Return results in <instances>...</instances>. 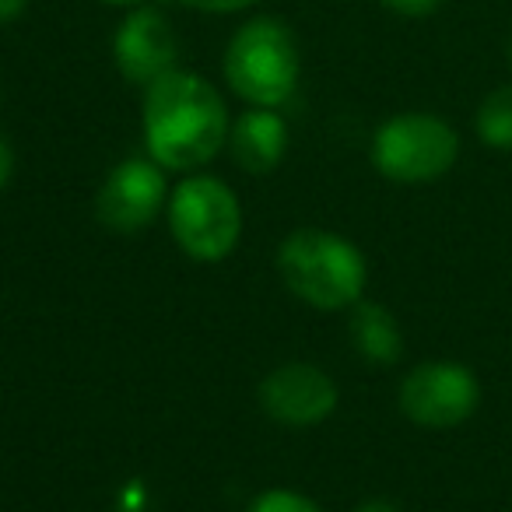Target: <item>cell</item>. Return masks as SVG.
<instances>
[{
    "mask_svg": "<svg viewBox=\"0 0 512 512\" xmlns=\"http://www.w3.org/2000/svg\"><path fill=\"white\" fill-rule=\"evenodd\" d=\"M228 109L207 78L169 71L144 88V144L151 162L172 172L207 165L228 141Z\"/></svg>",
    "mask_w": 512,
    "mask_h": 512,
    "instance_id": "6da1fadb",
    "label": "cell"
},
{
    "mask_svg": "<svg viewBox=\"0 0 512 512\" xmlns=\"http://www.w3.org/2000/svg\"><path fill=\"white\" fill-rule=\"evenodd\" d=\"M225 81L242 102L278 109L299 88V43L281 18H249L235 29L225 50Z\"/></svg>",
    "mask_w": 512,
    "mask_h": 512,
    "instance_id": "7a4b0ae2",
    "label": "cell"
},
{
    "mask_svg": "<svg viewBox=\"0 0 512 512\" xmlns=\"http://www.w3.org/2000/svg\"><path fill=\"white\" fill-rule=\"evenodd\" d=\"M278 271L285 285L316 309H348L362 302L365 256L334 232H292L278 249Z\"/></svg>",
    "mask_w": 512,
    "mask_h": 512,
    "instance_id": "3957f363",
    "label": "cell"
},
{
    "mask_svg": "<svg viewBox=\"0 0 512 512\" xmlns=\"http://www.w3.org/2000/svg\"><path fill=\"white\" fill-rule=\"evenodd\" d=\"M460 158V137L435 113H397L372 137V162L393 183H432Z\"/></svg>",
    "mask_w": 512,
    "mask_h": 512,
    "instance_id": "277c9868",
    "label": "cell"
},
{
    "mask_svg": "<svg viewBox=\"0 0 512 512\" xmlns=\"http://www.w3.org/2000/svg\"><path fill=\"white\" fill-rule=\"evenodd\" d=\"M169 228L193 260H225L242 232V211L235 193L214 176H193L172 190Z\"/></svg>",
    "mask_w": 512,
    "mask_h": 512,
    "instance_id": "5b68a950",
    "label": "cell"
},
{
    "mask_svg": "<svg viewBox=\"0 0 512 512\" xmlns=\"http://www.w3.org/2000/svg\"><path fill=\"white\" fill-rule=\"evenodd\" d=\"M481 404V383L467 365L425 362L400 383V411L421 428H456Z\"/></svg>",
    "mask_w": 512,
    "mask_h": 512,
    "instance_id": "8992f818",
    "label": "cell"
},
{
    "mask_svg": "<svg viewBox=\"0 0 512 512\" xmlns=\"http://www.w3.org/2000/svg\"><path fill=\"white\" fill-rule=\"evenodd\" d=\"M113 60L130 85H141V88L155 85L158 78L176 71V60H179L176 29H172V22L162 11L134 4L113 36Z\"/></svg>",
    "mask_w": 512,
    "mask_h": 512,
    "instance_id": "52a82bcc",
    "label": "cell"
},
{
    "mask_svg": "<svg viewBox=\"0 0 512 512\" xmlns=\"http://www.w3.org/2000/svg\"><path fill=\"white\" fill-rule=\"evenodd\" d=\"M165 204V176L162 165L148 158H127L102 183L95 197V214L113 232H137L151 225Z\"/></svg>",
    "mask_w": 512,
    "mask_h": 512,
    "instance_id": "ba28073f",
    "label": "cell"
},
{
    "mask_svg": "<svg viewBox=\"0 0 512 512\" xmlns=\"http://www.w3.org/2000/svg\"><path fill=\"white\" fill-rule=\"evenodd\" d=\"M260 407L267 418L281 421L288 428H309L320 425L334 414L337 407V386L323 369L306 362H292L274 369L260 383Z\"/></svg>",
    "mask_w": 512,
    "mask_h": 512,
    "instance_id": "9c48e42d",
    "label": "cell"
},
{
    "mask_svg": "<svg viewBox=\"0 0 512 512\" xmlns=\"http://www.w3.org/2000/svg\"><path fill=\"white\" fill-rule=\"evenodd\" d=\"M228 148L242 172L253 176H267L271 169H278V162L288 151V127L274 109L253 106L249 113H242L228 130Z\"/></svg>",
    "mask_w": 512,
    "mask_h": 512,
    "instance_id": "30bf717a",
    "label": "cell"
},
{
    "mask_svg": "<svg viewBox=\"0 0 512 512\" xmlns=\"http://www.w3.org/2000/svg\"><path fill=\"white\" fill-rule=\"evenodd\" d=\"M351 341L358 355H365L376 365H393L404 351V334L390 309L379 302H355L351 306Z\"/></svg>",
    "mask_w": 512,
    "mask_h": 512,
    "instance_id": "8fae6325",
    "label": "cell"
},
{
    "mask_svg": "<svg viewBox=\"0 0 512 512\" xmlns=\"http://www.w3.org/2000/svg\"><path fill=\"white\" fill-rule=\"evenodd\" d=\"M474 127L481 144H488V148L495 151L512 148V81L484 95L481 106H477Z\"/></svg>",
    "mask_w": 512,
    "mask_h": 512,
    "instance_id": "7c38bea8",
    "label": "cell"
},
{
    "mask_svg": "<svg viewBox=\"0 0 512 512\" xmlns=\"http://www.w3.org/2000/svg\"><path fill=\"white\" fill-rule=\"evenodd\" d=\"M246 512H323V509L313 498L299 495V491L271 488V491H264V495H256Z\"/></svg>",
    "mask_w": 512,
    "mask_h": 512,
    "instance_id": "4fadbf2b",
    "label": "cell"
},
{
    "mask_svg": "<svg viewBox=\"0 0 512 512\" xmlns=\"http://www.w3.org/2000/svg\"><path fill=\"white\" fill-rule=\"evenodd\" d=\"M376 4L400 18H425V15H432V11H439L442 0H376Z\"/></svg>",
    "mask_w": 512,
    "mask_h": 512,
    "instance_id": "5bb4252c",
    "label": "cell"
},
{
    "mask_svg": "<svg viewBox=\"0 0 512 512\" xmlns=\"http://www.w3.org/2000/svg\"><path fill=\"white\" fill-rule=\"evenodd\" d=\"M186 8L193 11H204V15H235V11H246L260 0H179Z\"/></svg>",
    "mask_w": 512,
    "mask_h": 512,
    "instance_id": "9a60e30c",
    "label": "cell"
},
{
    "mask_svg": "<svg viewBox=\"0 0 512 512\" xmlns=\"http://www.w3.org/2000/svg\"><path fill=\"white\" fill-rule=\"evenodd\" d=\"M11 176H15V151H11V144L0 137V190L11 183Z\"/></svg>",
    "mask_w": 512,
    "mask_h": 512,
    "instance_id": "2e32d148",
    "label": "cell"
},
{
    "mask_svg": "<svg viewBox=\"0 0 512 512\" xmlns=\"http://www.w3.org/2000/svg\"><path fill=\"white\" fill-rule=\"evenodd\" d=\"M29 8V0H0V25H11L25 15Z\"/></svg>",
    "mask_w": 512,
    "mask_h": 512,
    "instance_id": "e0dca14e",
    "label": "cell"
},
{
    "mask_svg": "<svg viewBox=\"0 0 512 512\" xmlns=\"http://www.w3.org/2000/svg\"><path fill=\"white\" fill-rule=\"evenodd\" d=\"M355 512H400V509H397V505H390V502H379V498H376V502H365V505H358Z\"/></svg>",
    "mask_w": 512,
    "mask_h": 512,
    "instance_id": "ac0fdd59",
    "label": "cell"
},
{
    "mask_svg": "<svg viewBox=\"0 0 512 512\" xmlns=\"http://www.w3.org/2000/svg\"><path fill=\"white\" fill-rule=\"evenodd\" d=\"M102 4H116V8H134V4H141V0H102Z\"/></svg>",
    "mask_w": 512,
    "mask_h": 512,
    "instance_id": "d6986e66",
    "label": "cell"
},
{
    "mask_svg": "<svg viewBox=\"0 0 512 512\" xmlns=\"http://www.w3.org/2000/svg\"><path fill=\"white\" fill-rule=\"evenodd\" d=\"M505 64H509V71H512V39L505 43Z\"/></svg>",
    "mask_w": 512,
    "mask_h": 512,
    "instance_id": "ffe728a7",
    "label": "cell"
}]
</instances>
